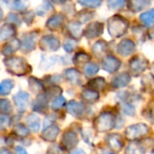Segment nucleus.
Segmentation results:
<instances>
[{
	"label": "nucleus",
	"mask_w": 154,
	"mask_h": 154,
	"mask_svg": "<svg viewBox=\"0 0 154 154\" xmlns=\"http://www.w3.org/2000/svg\"><path fill=\"white\" fill-rule=\"evenodd\" d=\"M7 71L15 75L22 76L31 71L30 65L22 57H8L4 60Z\"/></svg>",
	"instance_id": "1"
},
{
	"label": "nucleus",
	"mask_w": 154,
	"mask_h": 154,
	"mask_svg": "<svg viewBox=\"0 0 154 154\" xmlns=\"http://www.w3.org/2000/svg\"><path fill=\"white\" fill-rule=\"evenodd\" d=\"M128 26V22L125 20V18L120 16H114L111 17L108 21L109 34L114 38L121 37L122 35H123L126 33Z\"/></svg>",
	"instance_id": "2"
},
{
	"label": "nucleus",
	"mask_w": 154,
	"mask_h": 154,
	"mask_svg": "<svg viewBox=\"0 0 154 154\" xmlns=\"http://www.w3.org/2000/svg\"><path fill=\"white\" fill-rule=\"evenodd\" d=\"M115 126V117L108 112H103L94 121V128L99 132H106Z\"/></svg>",
	"instance_id": "3"
},
{
	"label": "nucleus",
	"mask_w": 154,
	"mask_h": 154,
	"mask_svg": "<svg viewBox=\"0 0 154 154\" xmlns=\"http://www.w3.org/2000/svg\"><path fill=\"white\" fill-rule=\"evenodd\" d=\"M149 133V127L144 123H137L129 126L125 131V137L128 140H138Z\"/></svg>",
	"instance_id": "4"
},
{
	"label": "nucleus",
	"mask_w": 154,
	"mask_h": 154,
	"mask_svg": "<svg viewBox=\"0 0 154 154\" xmlns=\"http://www.w3.org/2000/svg\"><path fill=\"white\" fill-rule=\"evenodd\" d=\"M60 47V41L54 35H45L40 40V48L46 52L57 51Z\"/></svg>",
	"instance_id": "5"
},
{
	"label": "nucleus",
	"mask_w": 154,
	"mask_h": 154,
	"mask_svg": "<svg viewBox=\"0 0 154 154\" xmlns=\"http://www.w3.org/2000/svg\"><path fill=\"white\" fill-rule=\"evenodd\" d=\"M147 66H148V61L141 56H135L130 61L131 72L134 75L140 74L142 72L145 71Z\"/></svg>",
	"instance_id": "6"
},
{
	"label": "nucleus",
	"mask_w": 154,
	"mask_h": 154,
	"mask_svg": "<svg viewBox=\"0 0 154 154\" xmlns=\"http://www.w3.org/2000/svg\"><path fill=\"white\" fill-rule=\"evenodd\" d=\"M103 69L110 73L115 72L121 66V61L113 55H107L102 62Z\"/></svg>",
	"instance_id": "7"
},
{
	"label": "nucleus",
	"mask_w": 154,
	"mask_h": 154,
	"mask_svg": "<svg viewBox=\"0 0 154 154\" xmlns=\"http://www.w3.org/2000/svg\"><path fill=\"white\" fill-rule=\"evenodd\" d=\"M67 112L76 118H81L85 115L86 112V107L83 103H77L75 101H72L66 105Z\"/></svg>",
	"instance_id": "8"
},
{
	"label": "nucleus",
	"mask_w": 154,
	"mask_h": 154,
	"mask_svg": "<svg viewBox=\"0 0 154 154\" xmlns=\"http://www.w3.org/2000/svg\"><path fill=\"white\" fill-rule=\"evenodd\" d=\"M103 32V25L100 22H94L91 23L86 29L85 30V35L87 38H95L102 35Z\"/></svg>",
	"instance_id": "9"
},
{
	"label": "nucleus",
	"mask_w": 154,
	"mask_h": 154,
	"mask_svg": "<svg viewBox=\"0 0 154 154\" xmlns=\"http://www.w3.org/2000/svg\"><path fill=\"white\" fill-rule=\"evenodd\" d=\"M135 51V45L130 39L122 40L117 46V52L122 56H128Z\"/></svg>",
	"instance_id": "10"
},
{
	"label": "nucleus",
	"mask_w": 154,
	"mask_h": 154,
	"mask_svg": "<svg viewBox=\"0 0 154 154\" xmlns=\"http://www.w3.org/2000/svg\"><path fill=\"white\" fill-rule=\"evenodd\" d=\"M107 144L114 151H119L123 147L122 137L119 133H112L107 136Z\"/></svg>",
	"instance_id": "11"
},
{
	"label": "nucleus",
	"mask_w": 154,
	"mask_h": 154,
	"mask_svg": "<svg viewBox=\"0 0 154 154\" xmlns=\"http://www.w3.org/2000/svg\"><path fill=\"white\" fill-rule=\"evenodd\" d=\"M78 143V137L73 131H66L63 133L62 138V144L66 149L74 148Z\"/></svg>",
	"instance_id": "12"
},
{
	"label": "nucleus",
	"mask_w": 154,
	"mask_h": 154,
	"mask_svg": "<svg viewBox=\"0 0 154 154\" xmlns=\"http://www.w3.org/2000/svg\"><path fill=\"white\" fill-rule=\"evenodd\" d=\"M13 101L20 111H24L27 107L29 102V94L25 91H20L13 96Z\"/></svg>",
	"instance_id": "13"
},
{
	"label": "nucleus",
	"mask_w": 154,
	"mask_h": 154,
	"mask_svg": "<svg viewBox=\"0 0 154 154\" xmlns=\"http://www.w3.org/2000/svg\"><path fill=\"white\" fill-rule=\"evenodd\" d=\"M131 81V76L127 72H121L114 76L111 85L113 88H122L128 85Z\"/></svg>",
	"instance_id": "14"
},
{
	"label": "nucleus",
	"mask_w": 154,
	"mask_h": 154,
	"mask_svg": "<svg viewBox=\"0 0 154 154\" xmlns=\"http://www.w3.org/2000/svg\"><path fill=\"white\" fill-rule=\"evenodd\" d=\"M35 39L36 35L34 34H26L24 35L22 40V50L24 53H29L33 51L35 47Z\"/></svg>",
	"instance_id": "15"
},
{
	"label": "nucleus",
	"mask_w": 154,
	"mask_h": 154,
	"mask_svg": "<svg viewBox=\"0 0 154 154\" xmlns=\"http://www.w3.org/2000/svg\"><path fill=\"white\" fill-rule=\"evenodd\" d=\"M22 45V43L18 40V39H12L11 41H9L8 43H7L3 48H2V53L4 55L6 56H9L12 54L16 53Z\"/></svg>",
	"instance_id": "16"
},
{
	"label": "nucleus",
	"mask_w": 154,
	"mask_h": 154,
	"mask_svg": "<svg viewBox=\"0 0 154 154\" xmlns=\"http://www.w3.org/2000/svg\"><path fill=\"white\" fill-rule=\"evenodd\" d=\"M59 131H60V129L55 124L49 125L44 130L42 133V138L47 141H54L55 140L57 135L59 134Z\"/></svg>",
	"instance_id": "17"
},
{
	"label": "nucleus",
	"mask_w": 154,
	"mask_h": 154,
	"mask_svg": "<svg viewBox=\"0 0 154 154\" xmlns=\"http://www.w3.org/2000/svg\"><path fill=\"white\" fill-rule=\"evenodd\" d=\"M63 22L64 16L62 14H56L48 19V21L46 22V26L51 30H57L63 26Z\"/></svg>",
	"instance_id": "18"
},
{
	"label": "nucleus",
	"mask_w": 154,
	"mask_h": 154,
	"mask_svg": "<svg viewBox=\"0 0 154 154\" xmlns=\"http://www.w3.org/2000/svg\"><path fill=\"white\" fill-rule=\"evenodd\" d=\"M16 35V27L13 25L6 24L0 27V41H6Z\"/></svg>",
	"instance_id": "19"
},
{
	"label": "nucleus",
	"mask_w": 154,
	"mask_h": 154,
	"mask_svg": "<svg viewBox=\"0 0 154 154\" xmlns=\"http://www.w3.org/2000/svg\"><path fill=\"white\" fill-rule=\"evenodd\" d=\"M48 104V97L45 94H40L36 97L33 103V110L35 112H43Z\"/></svg>",
	"instance_id": "20"
},
{
	"label": "nucleus",
	"mask_w": 154,
	"mask_h": 154,
	"mask_svg": "<svg viewBox=\"0 0 154 154\" xmlns=\"http://www.w3.org/2000/svg\"><path fill=\"white\" fill-rule=\"evenodd\" d=\"M64 76H65V78L72 85H79L81 83L80 72L73 68H69V69L65 70Z\"/></svg>",
	"instance_id": "21"
},
{
	"label": "nucleus",
	"mask_w": 154,
	"mask_h": 154,
	"mask_svg": "<svg viewBox=\"0 0 154 154\" xmlns=\"http://www.w3.org/2000/svg\"><path fill=\"white\" fill-rule=\"evenodd\" d=\"M149 4H150L149 0H131L129 5V8L133 13H137L144 9Z\"/></svg>",
	"instance_id": "22"
},
{
	"label": "nucleus",
	"mask_w": 154,
	"mask_h": 154,
	"mask_svg": "<svg viewBox=\"0 0 154 154\" xmlns=\"http://www.w3.org/2000/svg\"><path fill=\"white\" fill-rule=\"evenodd\" d=\"M67 29L69 34L72 38L78 39L82 35V27L80 23H76V22H71L67 26Z\"/></svg>",
	"instance_id": "23"
},
{
	"label": "nucleus",
	"mask_w": 154,
	"mask_h": 154,
	"mask_svg": "<svg viewBox=\"0 0 154 154\" xmlns=\"http://www.w3.org/2000/svg\"><path fill=\"white\" fill-rule=\"evenodd\" d=\"M82 98L84 101H85L86 103H94L99 99V94L96 91L90 89V88H86L82 92Z\"/></svg>",
	"instance_id": "24"
},
{
	"label": "nucleus",
	"mask_w": 154,
	"mask_h": 154,
	"mask_svg": "<svg viewBox=\"0 0 154 154\" xmlns=\"http://www.w3.org/2000/svg\"><path fill=\"white\" fill-rule=\"evenodd\" d=\"M26 123L32 131L36 132L40 129V118L36 114H29L28 117L26 118Z\"/></svg>",
	"instance_id": "25"
},
{
	"label": "nucleus",
	"mask_w": 154,
	"mask_h": 154,
	"mask_svg": "<svg viewBox=\"0 0 154 154\" xmlns=\"http://www.w3.org/2000/svg\"><path fill=\"white\" fill-rule=\"evenodd\" d=\"M146 149L138 142H131L127 148L125 154H145Z\"/></svg>",
	"instance_id": "26"
},
{
	"label": "nucleus",
	"mask_w": 154,
	"mask_h": 154,
	"mask_svg": "<svg viewBox=\"0 0 154 154\" xmlns=\"http://www.w3.org/2000/svg\"><path fill=\"white\" fill-rule=\"evenodd\" d=\"M15 86V83L12 80H4L0 83V95H8L11 93Z\"/></svg>",
	"instance_id": "27"
},
{
	"label": "nucleus",
	"mask_w": 154,
	"mask_h": 154,
	"mask_svg": "<svg viewBox=\"0 0 154 154\" xmlns=\"http://www.w3.org/2000/svg\"><path fill=\"white\" fill-rule=\"evenodd\" d=\"M140 19L146 26H154V8L148 12L142 13L140 16Z\"/></svg>",
	"instance_id": "28"
},
{
	"label": "nucleus",
	"mask_w": 154,
	"mask_h": 154,
	"mask_svg": "<svg viewBox=\"0 0 154 154\" xmlns=\"http://www.w3.org/2000/svg\"><path fill=\"white\" fill-rule=\"evenodd\" d=\"M88 86L90 87V89H93V90L97 92L98 90H103L105 88L106 82L103 77H97V78L92 80L88 84Z\"/></svg>",
	"instance_id": "29"
},
{
	"label": "nucleus",
	"mask_w": 154,
	"mask_h": 154,
	"mask_svg": "<svg viewBox=\"0 0 154 154\" xmlns=\"http://www.w3.org/2000/svg\"><path fill=\"white\" fill-rule=\"evenodd\" d=\"M90 58L91 57H90V55L88 54H86L85 52H79V53L75 54L72 62L76 65H82V64H85V63H88Z\"/></svg>",
	"instance_id": "30"
},
{
	"label": "nucleus",
	"mask_w": 154,
	"mask_h": 154,
	"mask_svg": "<svg viewBox=\"0 0 154 154\" xmlns=\"http://www.w3.org/2000/svg\"><path fill=\"white\" fill-rule=\"evenodd\" d=\"M93 51L96 55H102L107 51V43L104 42L103 40H100L96 42L93 47Z\"/></svg>",
	"instance_id": "31"
},
{
	"label": "nucleus",
	"mask_w": 154,
	"mask_h": 154,
	"mask_svg": "<svg viewBox=\"0 0 154 154\" xmlns=\"http://www.w3.org/2000/svg\"><path fill=\"white\" fill-rule=\"evenodd\" d=\"M28 84L31 90L35 93H39L43 90V84L40 80L35 78V77H30L28 79Z\"/></svg>",
	"instance_id": "32"
},
{
	"label": "nucleus",
	"mask_w": 154,
	"mask_h": 154,
	"mask_svg": "<svg viewBox=\"0 0 154 154\" xmlns=\"http://www.w3.org/2000/svg\"><path fill=\"white\" fill-rule=\"evenodd\" d=\"M13 107L9 100L8 99H0V112L2 114H8L12 112Z\"/></svg>",
	"instance_id": "33"
},
{
	"label": "nucleus",
	"mask_w": 154,
	"mask_h": 154,
	"mask_svg": "<svg viewBox=\"0 0 154 154\" xmlns=\"http://www.w3.org/2000/svg\"><path fill=\"white\" fill-rule=\"evenodd\" d=\"M14 131L15 133L18 136V137H21V138H25L26 137L28 134H29V131H28V129L26 128V126H25L24 124L22 123H18L15 126L14 128Z\"/></svg>",
	"instance_id": "34"
},
{
	"label": "nucleus",
	"mask_w": 154,
	"mask_h": 154,
	"mask_svg": "<svg viewBox=\"0 0 154 154\" xmlns=\"http://www.w3.org/2000/svg\"><path fill=\"white\" fill-rule=\"evenodd\" d=\"M78 2L86 8H96L102 5V0H78Z\"/></svg>",
	"instance_id": "35"
},
{
	"label": "nucleus",
	"mask_w": 154,
	"mask_h": 154,
	"mask_svg": "<svg viewBox=\"0 0 154 154\" xmlns=\"http://www.w3.org/2000/svg\"><path fill=\"white\" fill-rule=\"evenodd\" d=\"M125 0H107V5L111 9H120L124 7Z\"/></svg>",
	"instance_id": "36"
},
{
	"label": "nucleus",
	"mask_w": 154,
	"mask_h": 154,
	"mask_svg": "<svg viewBox=\"0 0 154 154\" xmlns=\"http://www.w3.org/2000/svg\"><path fill=\"white\" fill-rule=\"evenodd\" d=\"M6 21L8 22V24L13 25V26H20L21 25V20H20L19 17L15 13L8 14L6 18Z\"/></svg>",
	"instance_id": "37"
},
{
	"label": "nucleus",
	"mask_w": 154,
	"mask_h": 154,
	"mask_svg": "<svg viewBox=\"0 0 154 154\" xmlns=\"http://www.w3.org/2000/svg\"><path fill=\"white\" fill-rule=\"evenodd\" d=\"M99 71V66L96 63H88L85 68V72L87 76H93Z\"/></svg>",
	"instance_id": "38"
},
{
	"label": "nucleus",
	"mask_w": 154,
	"mask_h": 154,
	"mask_svg": "<svg viewBox=\"0 0 154 154\" xmlns=\"http://www.w3.org/2000/svg\"><path fill=\"white\" fill-rule=\"evenodd\" d=\"M64 104H65V99L63 96H59V97H56L54 100V102L51 104V108L54 111H56V110L61 109Z\"/></svg>",
	"instance_id": "39"
},
{
	"label": "nucleus",
	"mask_w": 154,
	"mask_h": 154,
	"mask_svg": "<svg viewBox=\"0 0 154 154\" xmlns=\"http://www.w3.org/2000/svg\"><path fill=\"white\" fill-rule=\"evenodd\" d=\"M12 8L14 10L23 12V11H25L27 8V5L26 4V2L22 1V0H19V1L15 2L14 4H12Z\"/></svg>",
	"instance_id": "40"
},
{
	"label": "nucleus",
	"mask_w": 154,
	"mask_h": 154,
	"mask_svg": "<svg viewBox=\"0 0 154 154\" xmlns=\"http://www.w3.org/2000/svg\"><path fill=\"white\" fill-rule=\"evenodd\" d=\"M92 133H93V131L90 130V129H84V130L82 131V134H83L84 140H85L87 143H89V144H91V145H93L92 140H94V139H92Z\"/></svg>",
	"instance_id": "41"
},
{
	"label": "nucleus",
	"mask_w": 154,
	"mask_h": 154,
	"mask_svg": "<svg viewBox=\"0 0 154 154\" xmlns=\"http://www.w3.org/2000/svg\"><path fill=\"white\" fill-rule=\"evenodd\" d=\"M142 85H144V87H149V86H153L154 85V76L151 74H148L146 76H144L142 78Z\"/></svg>",
	"instance_id": "42"
},
{
	"label": "nucleus",
	"mask_w": 154,
	"mask_h": 154,
	"mask_svg": "<svg viewBox=\"0 0 154 154\" xmlns=\"http://www.w3.org/2000/svg\"><path fill=\"white\" fill-rule=\"evenodd\" d=\"M122 106H123L122 111H123L124 113H126V114H128V115H134V114H135V109H134V107H133L131 104L123 102Z\"/></svg>",
	"instance_id": "43"
},
{
	"label": "nucleus",
	"mask_w": 154,
	"mask_h": 154,
	"mask_svg": "<svg viewBox=\"0 0 154 154\" xmlns=\"http://www.w3.org/2000/svg\"><path fill=\"white\" fill-rule=\"evenodd\" d=\"M50 9H52V6H51V4H50L49 2H47L46 0H45V1H44V4H43V5H41V7L38 8L37 14H38V15H40V14H41V12H43L42 16H44V15H45V13L48 12Z\"/></svg>",
	"instance_id": "44"
},
{
	"label": "nucleus",
	"mask_w": 154,
	"mask_h": 154,
	"mask_svg": "<svg viewBox=\"0 0 154 154\" xmlns=\"http://www.w3.org/2000/svg\"><path fill=\"white\" fill-rule=\"evenodd\" d=\"M47 154H64V152L58 145H52L47 149Z\"/></svg>",
	"instance_id": "45"
},
{
	"label": "nucleus",
	"mask_w": 154,
	"mask_h": 154,
	"mask_svg": "<svg viewBox=\"0 0 154 154\" xmlns=\"http://www.w3.org/2000/svg\"><path fill=\"white\" fill-rule=\"evenodd\" d=\"M10 122V119L6 115V114H2L0 115V129H6Z\"/></svg>",
	"instance_id": "46"
},
{
	"label": "nucleus",
	"mask_w": 154,
	"mask_h": 154,
	"mask_svg": "<svg viewBox=\"0 0 154 154\" xmlns=\"http://www.w3.org/2000/svg\"><path fill=\"white\" fill-rule=\"evenodd\" d=\"M93 16H94V14H93V13H91V12L82 11V12L80 13L79 18H80V21H82L83 23H85V22L88 21L90 18H92V17H93Z\"/></svg>",
	"instance_id": "47"
},
{
	"label": "nucleus",
	"mask_w": 154,
	"mask_h": 154,
	"mask_svg": "<svg viewBox=\"0 0 154 154\" xmlns=\"http://www.w3.org/2000/svg\"><path fill=\"white\" fill-rule=\"evenodd\" d=\"M34 18H35V14H34V12H33V11L26 12V13H25V14H24V16H23V19H24V21H25L27 25H30V24L33 22Z\"/></svg>",
	"instance_id": "48"
},
{
	"label": "nucleus",
	"mask_w": 154,
	"mask_h": 154,
	"mask_svg": "<svg viewBox=\"0 0 154 154\" xmlns=\"http://www.w3.org/2000/svg\"><path fill=\"white\" fill-rule=\"evenodd\" d=\"M75 45H75V43H74L73 40H67V41H65V43H64L63 48H64V50H65L67 53H71V52L74 49Z\"/></svg>",
	"instance_id": "49"
},
{
	"label": "nucleus",
	"mask_w": 154,
	"mask_h": 154,
	"mask_svg": "<svg viewBox=\"0 0 154 154\" xmlns=\"http://www.w3.org/2000/svg\"><path fill=\"white\" fill-rule=\"evenodd\" d=\"M62 93V90L59 87H51L48 91V95L50 96H57L59 97Z\"/></svg>",
	"instance_id": "50"
},
{
	"label": "nucleus",
	"mask_w": 154,
	"mask_h": 154,
	"mask_svg": "<svg viewBox=\"0 0 154 154\" xmlns=\"http://www.w3.org/2000/svg\"><path fill=\"white\" fill-rule=\"evenodd\" d=\"M15 153H16V154H28L27 151L26 150V149L23 148L22 146H17V147H16Z\"/></svg>",
	"instance_id": "51"
},
{
	"label": "nucleus",
	"mask_w": 154,
	"mask_h": 154,
	"mask_svg": "<svg viewBox=\"0 0 154 154\" xmlns=\"http://www.w3.org/2000/svg\"><path fill=\"white\" fill-rule=\"evenodd\" d=\"M70 154H85V152L81 149H76L72 150Z\"/></svg>",
	"instance_id": "52"
},
{
	"label": "nucleus",
	"mask_w": 154,
	"mask_h": 154,
	"mask_svg": "<svg viewBox=\"0 0 154 154\" xmlns=\"http://www.w3.org/2000/svg\"><path fill=\"white\" fill-rule=\"evenodd\" d=\"M0 154H11V152L6 148H1L0 149Z\"/></svg>",
	"instance_id": "53"
},
{
	"label": "nucleus",
	"mask_w": 154,
	"mask_h": 154,
	"mask_svg": "<svg viewBox=\"0 0 154 154\" xmlns=\"http://www.w3.org/2000/svg\"><path fill=\"white\" fill-rule=\"evenodd\" d=\"M51 1L54 4H57V5H61V4H63L66 0H51Z\"/></svg>",
	"instance_id": "54"
},
{
	"label": "nucleus",
	"mask_w": 154,
	"mask_h": 154,
	"mask_svg": "<svg viewBox=\"0 0 154 154\" xmlns=\"http://www.w3.org/2000/svg\"><path fill=\"white\" fill-rule=\"evenodd\" d=\"M4 2H6V3H8V4H9V3H12V4H14L15 2H17V1H19V0H3Z\"/></svg>",
	"instance_id": "55"
},
{
	"label": "nucleus",
	"mask_w": 154,
	"mask_h": 154,
	"mask_svg": "<svg viewBox=\"0 0 154 154\" xmlns=\"http://www.w3.org/2000/svg\"><path fill=\"white\" fill-rule=\"evenodd\" d=\"M3 16H4V14H3V10L0 8V22L2 21V19H3Z\"/></svg>",
	"instance_id": "56"
},
{
	"label": "nucleus",
	"mask_w": 154,
	"mask_h": 154,
	"mask_svg": "<svg viewBox=\"0 0 154 154\" xmlns=\"http://www.w3.org/2000/svg\"><path fill=\"white\" fill-rule=\"evenodd\" d=\"M101 154H114V153H112V152H109V151H103V152H102Z\"/></svg>",
	"instance_id": "57"
},
{
	"label": "nucleus",
	"mask_w": 154,
	"mask_h": 154,
	"mask_svg": "<svg viewBox=\"0 0 154 154\" xmlns=\"http://www.w3.org/2000/svg\"><path fill=\"white\" fill-rule=\"evenodd\" d=\"M152 72H153L152 74H153V76H154V65H153V67H152Z\"/></svg>",
	"instance_id": "58"
},
{
	"label": "nucleus",
	"mask_w": 154,
	"mask_h": 154,
	"mask_svg": "<svg viewBox=\"0 0 154 154\" xmlns=\"http://www.w3.org/2000/svg\"><path fill=\"white\" fill-rule=\"evenodd\" d=\"M152 154H154V150H153V151H152Z\"/></svg>",
	"instance_id": "59"
}]
</instances>
